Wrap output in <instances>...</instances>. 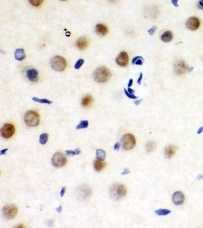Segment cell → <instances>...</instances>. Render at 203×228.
Here are the masks:
<instances>
[{
    "instance_id": "6da1fadb",
    "label": "cell",
    "mask_w": 203,
    "mask_h": 228,
    "mask_svg": "<svg viewBox=\"0 0 203 228\" xmlns=\"http://www.w3.org/2000/svg\"><path fill=\"white\" fill-rule=\"evenodd\" d=\"M111 77V73L106 67H100L94 72V79L98 83L107 82Z\"/></svg>"
},
{
    "instance_id": "8992f818",
    "label": "cell",
    "mask_w": 203,
    "mask_h": 228,
    "mask_svg": "<svg viewBox=\"0 0 203 228\" xmlns=\"http://www.w3.org/2000/svg\"><path fill=\"white\" fill-rule=\"evenodd\" d=\"M3 215L6 219H13L17 215L18 209L14 205H5L2 209Z\"/></svg>"
},
{
    "instance_id": "52a82bcc",
    "label": "cell",
    "mask_w": 203,
    "mask_h": 228,
    "mask_svg": "<svg viewBox=\"0 0 203 228\" xmlns=\"http://www.w3.org/2000/svg\"><path fill=\"white\" fill-rule=\"evenodd\" d=\"M66 161H67L66 158L61 152L56 153L52 159L53 164L55 167H63L66 164Z\"/></svg>"
},
{
    "instance_id": "5bb4252c",
    "label": "cell",
    "mask_w": 203,
    "mask_h": 228,
    "mask_svg": "<svg viewBox=\"0 0 203 228\" xmlns=\"http://www.w3.org/2000/svg\"><path fill=\"white\" fill-rule=\"evenodd\" d=\"M95 30L97 34L101 36L106 35L108 33L107 27L104 25V24H97L95 27Z\"/></svg>"
},
{
    "instance_id": "d6986e66",
    "label": "cell",
    "mask_w": 203,
    "mask_h": 228,
    "mask_svg": "<svg viewBox=\"0 0 203 228\" xmlns=\"http://www.w3.org/2000/svg\"><path fill=\"white\" fill-rule=\"evenodd\" d=\"M92 96L91 95H87L85 97H83L82 101H81V105L83 107H88L92 103Z\"/></svg>"
},
{
    "instance_id": "74e56055",
    "label": "cell",
    "mask_w": 203,
    "mask_h": 228,
    "mask_svg": "<svg viewBox=\"0 0 203 228\" xmlns=\"http://www.w3.org/2000/svg\"><path fill=\"white\" fill-rule=\"evenodd\" d=\"M129 172H130V171H129V170L127 169V168H126V169L124 170V171H123V173H122V175H126V174H128V173H129Z\"/></svg>"
},
{
    "instance_id": "f35d334b",
    "label": "cell",
    "mask_w": 203,
    "mask_h": 228,
    "mask_svg": "<svg viewBox=\"0 0 203 228\" xmlns=\"http://www.w3.org/2000/svg\"><path fill=\"white\" fill-rule=\"evenodd\" d=\"M127 91H128V92H129V93H130V94H134V92H135V91H134V90H133V89L130 88V87H128V90H127Z\"/></svg>"
},
{
    "instance_id": "4fadbf2b",
    "label": "cell",
    "mask_w": 203,
    "mask_h": 228,
    "mask_svg": "<svg viewBox=\"0 0 203 228\" xmlns=\"http://www.w3.org/2000/svg\"><path fill=\"white\" fill-rule=\"evenodd\" d=\"M27 77L30 81L35 82L38 80V72L34 69H30L26 72Z\"/></svg>"
},
{
    "instance_id": "ab89813d",
    "label": "cell",
    "mask_w": 203,
    "mask_h": 228,
    "mask_svg": "<svg viewBox=\"0 0 203 228\" xmlns=\"http://www.w3.org/2000/svg\"><path fill=\"white\" fill-rule=\"evenodd\" d=\"M7 151H8V148H5V149L2 150V151H0V154H1V155H3V154H5V153H6Z\"/></svg>"
},
{
    "instance_id": "484cf974",
    "label": "cell",
    "mask_w": 203,
    "mask_h": 228,
    "mask_svg": "<svg viewBox=\"0 0 203 228\" xmlns=\"http://www.w3.org/2000/svg\"><path fill=\"white\" fill-rule=\"evenodd\" d=\"M48 140V134L47 133H43L40 136V143L41 144H45L47 142Z\"/></svg>"
},
{
    "instance_id": "277c9868",
    "label": "cell",
    "mask_w": 203,
    "mask_h": 228,
    "mask_svg": "<svg viewBox=\"0 0 203 228\" xmlns=\"http://www.w3.org/2000/svg\"><path fill=\"white\" fill-rule=\"evenodd\" d=\"M121 145L125 150H131L136 145V138L132 134H125L120 140Z\"/></svg>"
},
{
    "instance_id": "83f0119b",
    "label": "cell",
    "mask_w": 203,
    "mask_h": 228,
    "mask_svg": "<svg viewBox=\"0 0 203 228\" xmlns=\"http://www.w3.org/2000/svg\"><path fill=\"white\" fill-rule=\"evenodd\" d=\"M43 1H44V0H29V2H30L33 6L37 7L42 4Z\"/></svg>"
},
{
    "instance_id": "d590c367",
    "label": "cell",
    "mask_w": 203,
    "mask_h": 228,
    "mask_svg": "<svg viewBox=\"0 0 203 228\" xmlns=\"http://www.w3.org/2000/svg\"><path fill=\"white\" fill-rule=\"evenodd\" d=\"M142 77H143L142 73H140V76H139V79H138V81H137V84H141V81H142Z\"/></svg>"
},
{
    "instance_id": "f1b7e54d",
    "label": "cell",
    "mask_w": 203,
    "mask_h": 228,
    "mask_svg": "<svg viewBox=\"0 0 203 228\" xmlns=\"http://www.w3.org/2000/svg\"><path fill=\"white\" fill-rule=\"evenodd\" d=\"M84 64V59H79V60L76 62V65H75V69H80L81 66H82V65Z\"/></svg>"
},
{
    "instance_id": "603a6c76",
    "label": "cell",
    "mask_w": 203,
    "mask_h": 228,
    "mask_svg": "<svg viewBox=\"0 0 203 228\" xmlns=\"http://www.w3.org/2000/svg\"><path fill=\"white\" fill-rule=\"evenodd\" d=\"M32 100L35 102L40 103V104H53V102L51 101H49L47 99H40V98H38V97H33Z\"/></svg>"
},
{
    "instance_id": "f546056e",
    "label": "cell",
    "mask_w": 203,
    "mask_h": 228,
    "mask_svg": "<svg viewBox=\"0 0 203 228\" xmlns=\"http://www.w3.org/2000/svg\"><path fill=\"white\" fill-rule=\"evenodd\" d=\"M123 91H124L125 94H126V95L127 96V97H129V98H131V99H137V98H138V97L135 96L134 94H130V93L128 92V91H127V90H126V88L123 89Z\"/></svg>"
},
{
    "instance_id": "9a60e30c",
    "label": "cell",
    "mask_w": 203,
    "mask_h": 228,
    "mask_svg": "<svg viewBox=\"0 0 203 228\" xmlns=\"http://www.w3.org/2000/svg\"><path fill=\"white\" fill-rule=\"evenodd\" d=\"M26 55H25V52L24 50L23 49L20 48V49H17L15 52V59H17L19 61H21L23 59H25Z\"/></svg>"
},
{
    "instance_id": "3957f363",
    "label": "cell",
    "mask_w": 203,
    "mask_h": 228,
    "mask_svg": "<svg viewBox=\"0 0 203 228\" xmlns=\"http://www.w3.org/2000/svg\"><path fill=\"white\" fill-rule=\"evenodd\" d=\"M110 195L115 199H120L126 196V189L125 186L120 184L113 185L110 189Z\"/></svg>"
},
{
    "instance_id": "4dcf8cb0",
    "label": "cell",
    "mask_w": 203,
    "mask_h": 228,
    "mask_svg": "<svg viewBox=\"0 0 203 228\" xmlns=\"http://www.w3.org/2000/svg\"><path fill=\"white\" fill-rule=\"evenodd\" d=\"M154 148H155V143L153 142H149L147 144V146H146V149H147V151H148V152L152 151Z\"/></svg>"
},
{
    "instance_id": "9c48e42d",
    "label": "cell",
    "mask_w": 203,
    "mask_h": 228,
    "mask_svg": "<svg viewBox=\"0 0 203 228\" xmlns=\"http://www.w3.org/2000/svg\"><path fill=\"white\" fill-rule=\"evenodd\" d=\"M116 62L119 66H122V67H125L127 66L129 63V56H128L127 53L125 51L121 52L116 59Z\"/></svg>"
},
{
    "instance_id": "d6a6232c",
    "label": "cell",
    "mask_w": 203,
    "mask_h": 228,
    "mask_svg": "<svg viewBox=\"0 0 203 228\" xmlns=\"http://www.w3.org/2000/svg\"><path fill=\"white\" fill-rule=\"evenodd\" d=\"M120 146H121V143L119 142H117L114 145V148H113V149L115 150V151H119V148H120Z\"/></svg>"
},
{
    "instance_id": "cb8c5ba5",
    "label": "cell",
    "mask_w": 203,
    "mask_h": 228,
    "mask_svg": "<svg viewBox=\"0 0 203 228\" xmlns=\"http://www.w3.org/2000/svg\"><path fill=\"white\" fill-rule=\"evenodd\" d=\"M171 211L169 209H159L155 211V213L158 215H161V216H164V215H167L170 213Z\"/></svg>"
},
{
    "instance_id": "e0dca14e",
    "label": "cell",
    "mask_w": 203,
    "mask_h": 228,
    "mask_svg": "<svg viewBox=\"0 0 203 228\" xmlns=\"http://www.w3.org/2000/svg\"><path fill=\"white\" fill-rule=\"evenodd\" d=\"M161 40L164 43H167L173 40V34L170 31L164 32L161 37Z\"/></svg>"
},
{
    "instance_id": "b9f144b4",
    "label": "cell",
    "mask_w": 203,
    "mask_h": 228,
    "mask_svg": "<svg viewBox=\"0 0 203 228\" xmlns=\"http://www.w3.org/2000/svg\"><path fill=\"white\" fill-rule=\"evenodd\" d=\"M202 131H203V127H201L199 129V131L197 133H198V134H200V133H201Z\"/></svg>"
},
{
    "instance_id": "1f68e13d",
    "label": "cell",
    "mask_w": 203,
    "mask_h": 228,
    "mask_svg": "<svg viewBox=\"0 0 203 228\" xmlns=\"http://www.w3.org/2000/svg\"><path fill=\"white\" fill-rule=\"evenodd\" d=\"M155 30H156V27H153L148 30V33H149L150 35H152V34H155Z\"/></svg>"
},
{
    "instance_id": "44dd1931",
    "label": "cell",
    "mask_w": 203,
    "mask_h": 228,
    "mask_svg": "<svg viewBox=\"0 0 203 228\" xmlns=\"http://www.w3.org/2000/svg\"><path fill=\"white\" fill-rule=\"evenodd\" d=\"M96 158L97 160H100V161H104L106 158V152L105 151L102 149H97L96 151Z\"/></svg>"
},
{
    "instance_id": "7c38bea8",
    "label": "cell",
    "mask_w": 203,
    "mask_h": 228,
    "mask_svg": "<svg viewBox=\"0 0 203 228\" xmlns=\"http://www.w3.org/2000/svg\"><path fill=\"white\" fill-rule=\"evenodd\" d=\"M185 196L181 192H176L173 195V201L176 205H180L184 202Z\"/></svg>"
},
{
    "instance_id": "4316f807",
    "label": "cell",
    "mask_w": 203,
    "mask_h": 228,
    "mask_svg": "<svg viewBox=\"0 0 203 228\" xmlns=\"http://www.w3.org/2000/svg\"><path fill=\"white\" fill-rule=\"evenodd\" d=\"M81 151L79 148H76L75 151H66V153L68 156H74V155H78V154H80Z\"/></svg>"
},
{
    "instance_id": "836d02e7",
    "label": "cell",
    "mask_w": 203,
    "mask_h": 228,
    "mask_svg": "<svg viewBox=\"0 0 203 228\" xmlns=\"http://www.w3.org/2000/svg\"><path fill=\"white\" fill-rule=\"evenodd\" d=\"M198 8L199 9L203 10V0H200L198 3Z\"/></svg>"
},
{
    "instance_id": "8d00e7d4",
    "label": "cell",
    "mask_w": 203,
    "mask_h": 228,
    "mask_svg": "<svg viewBox=\"0 0 203 228\" xmlns=\"http://www.w3.org/2000/svg\"><path fill=\"white\" fill-rule=\"evenodd\" d=\"M171 2L175 7H178V0H171Z\"/></svg>"
},
{
    "instance_id": "d4e9b609",
    "label": "cell",
    "mask_w": 203,
    "mask_h": 228,
    "mask_svg": "<svg viewBox=\"0 0 203 228\" xmlns=\"http://www.w3.org/2000/svg\"><path fill=\"white\" fill-rule=\"evenodd\" d=\"M88 125H89L88 121H87V120H82V121H81V122L80 123H79V125H78L77 126H76V129H86V128H87Z\"/></svg>"
},
{
    "instance_id": "30bf717a",
    "label": "cell",
    "mask_w": 203,
    "mask_h": 228,
    "mask_svg": "<svg viewBox=\"0 0 203 228\" xmlns=\"http://www.w3.org/2000/svg\"><path fill=\"white\" fill-rule=\"evenodd\" d=\"M200 25V21L196 17H191L186 21V26L189 30H195L199 28Z\"/></svg>"
},
{
    "instance_id": "7402d4cb",
    "label": "cell",
    "mask_w": 203,
    "mask_h": 228,
    "mask_svg": "<svg viewBox=\"0 0 203 228\" xmlns=\"http://www.w3.org/2000/svg\"><path fill=\"white\" fill-rule=\"evenodd\" d=\"M133 65H137V66H142L144 62V59L141 56H136L134 59H133Z\"/></svg>"
},
{
    "instance_id": "ac0fdd59",
    "label": "cell",
    "mask_w": 203,
    "mask_h": 228,
    "mask_svg": "<svg viewBox=\"0 0 203 228\" xmlns=\"http://www.w3.org/2000/svg\"><path fill=\"white\" fill-rule=\"evenodd\" d=\"M175 151H176V148L174 146L170 145L167 147L166 149H165V155L167 158H170L174 155Z\"/></svg>"
},
{
    "instance_id": "e575fe53",
    "label": "cell",
    "mask_w": 203,
    "mask_h": 228,
    "mask_svg": "<svg viewBox=\"0 0 203 228\" xmlns=\"http://www.w3.org/2000/svg\"><path fill=\"white\" fill-rule=\"evenodd\" d=\"M66 187H65V186H63V187H62V190H61V192H60L61 197H62L64 195H65V192H66Z\"/></svg>"
},
{
    "instance_id": "7bdbcfd3",
    "label": "cell",
    "mask_w": 203,
    "mask_h": 228,
    "mask_svg": "<svg viewBox=\"0 0 203 228\" xmlns=\"http://www.w3.org/2000/svg\"><path fill=\"white\" fill-rule=\"evenodd\" d=\"M141 102H142V100H140V101H136V102H135V104H136V105H139V104Z\"/></svg>"
},
{
    "instance_id": "60d3db41",
    "label": "cell",
    "mask_w": 203,
    "mask_h": 228,
    "mask_svg": "<svg viewBox=\"0 0 203 228\" xmlns=\"http://www.w3.org/2000/svg\"><path fill=\"white\" fill-rule=\"evenodd\" d=\"M133 79H130V80H129V84H128V87H131L132 84H133Z\"/></svg>"
},
{
    "instance_id": "ba28073f",
    "label": "cell",
    "mask_w": 203,
    "mask_h": 228,
    "mask_svg": "<svg viewBox=\"0 0 203 228\" xmlns=\"http://www.w3.org/2000/svg\"><path fill=\"white\" fill-rule=\"evenodd\" d=\"M15 126L10 123L5 124L1 129V135L4 138H10L15 134Z\"/></svg>"
},
{
    "instance_id": "2e32d148",
    "label": "cell",
    "mask_w": 203,
    "mask_h": 228,
    "mask_svg": "<svg viewBox=\"0 0 203 228\" xmlns=\"http://www.w3.org/2000/svg\"><path fill=\"white\" fill-rule=\"evenodd\" d=\"M76 46L80 50H84L85 49L86 47H87V40L85 37H81L77 40V42H76Z\"/></svg>"
},
{
    "instance_id": "5b68a950",
    "label": "cell",
    "mask_w": 203,
    "mask_h": 228,
    "mask_svg": "<svg viewBox=\"0 0 203 228\" xmlns=\"http://www.w3.org/2000/svg\"><path fill=\"white\" fill-rule=\"evenodd\" d=\"M51 66L56 71L62 72L66 67V61L63 57L56 56L51 59Z\"/></svg>"
},
{
    "instance_id": "7a4b0ae2",
    "label": "cell",
    "mask_w": 203,
    "mask_h": 228,
    "mask_svg": "<svg viewBox=\"0 0 203 228\" xmlns=\"http://www.w3.org/2000/svg\"><path fill=\"white\" fill-rule=\"evenodd\" d=\"M24 122L29 127H35L40 123V116L34 110L27 111L24 115Z\"/></svg>"
},
{
    "instance_id": "ee69618b",
    "label": "cell",
    "mask_w": 203,
    "mask_h": 228,
    "mask_svg": "<svg viewBox=\"0 0 203 228\" xmlns=\"http://www.w3.org/2000/svg\"><path fill=\"white\" fill-rule=\"evenodd\" d=\"M61 1H66V0H61Z\"/></svg>"
},
{
    "instance_id": "8fae6325",
    "label": "cell",
    "mask_w": 203,
    "mask_h": 228,
    "mask_svg": "<svg viewBox=\"0 0 203 228\" xmlns=\"http://www.w3.org/2000/svg\"><path fill=\"white\" fill-rule=\"evenodd\" d=\"M187 70H188V66L184 61L180 60L175 64V72H176V74L182 75Z\"/></svg>"
},
{
    "instance_id": "ffe728a7",
    "label": "cell",
    "mask_w": 203,
    "mask_h": 228,
    "mask_svg": "<svg viewBox=\"0 0 203 228\" xmlns=\"http://www.w3.org/2000/svg\"><path fill=\"white\" fill-rule=\"evenodd\" d=\"M104 167H105V163L103 162V161L97 159V161L94 162V167L97 171H101Z\"/></svg>"
}]
</instances>
